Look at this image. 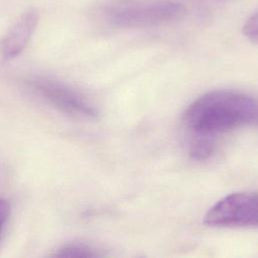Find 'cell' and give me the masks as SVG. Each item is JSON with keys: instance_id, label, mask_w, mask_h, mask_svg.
<instances>
[{"instance_id": "obj_1", "label": "cell", "mask_w": 258, "mask_h": 258, "mask_svg": "<svg viewBox=\"0 0 258 258\" xmlns=\"http://www.w3.org/2000/svg\"><path fill=\"white\" fill-rule=\"evenodd\" d=\"M183 123L192 138L214 141L238 128L258 124V98L234 90H215L197 98Z\"/></svg>"}, {"instance_id": "obj_2", "label": "cell", "mask_w": 258, "mask_h": 258, "mask_svg": "<svg viewBox=\"0 0 258 258\" xmlns=\"http://www.w3.org/2000/svg\"><path fill=\"white\" fill-rule=\"evenodd\" d=\"M98 13L114 27L145 28L180 18L184 7L174 0H105Z\"/></svg>"}, {"instance_id": "obj_3", "label": "cell", "mask_w": 258, "mask_h": 258, "mask_svg": "<svg viewBox=\"0 0 258 258\" xmlns=\"http://www.w3.org/2000/svg\"><path fill=\"white\" fill-rule=\"evenodd\" d=\"M204 223L214 228H258V194L225 196L209 209Z\"/></svg>"}, {"instance_id": "obj_4", "label": "cell", "mask_w": 258, "mask_h": 258, "mask_svg": "<svg viewBox=\"0 0 258 258\" xmlns=\"http://www.w3.org/2000/svg\"><path fill=\"white\" fill-rule=\"evenodd\" d=\"M28 84L37 95L66 114L87 119L95 118L98 114L96 108L85 97L61 82L36 77Z\"/></svg>"}, {"instance_id": "obj_5", "label": "cell", "mask_w": 258, "mask_h": 258, "mask_svg": "<svg viewBox=\"0 0 258 258\" xmlns=\"http://www.w3.org/2000/svg\"><path fill=\"white\" fill-rule=\"evenodd\" d=\"M38 20V11L30 8L13 22L0 40V54L3 59H12L25 49L36 29Z\"/></svg>"}, {"instance_id": "obj_6", "label": "cell", "mask_w": 258, "mask_h": 258, "mask_svg": "<svg viewBox=\"0 0 258 258\" xmlns=\"http://www.w3.org/2000/svg\"><path fill=\"white\" fill-rule=\"evenodd\" d=\"M101 255L97 249L82 242L66 243L53 254L55 257H98Z\"/></svg>"}, {"instance_id": "obj_7", "label": "cell", "mask_w": 258, "mask_h": 258, "mask_svg": "<svg viewBox=\"0 0 258 258\" xmlns=\"http://www.w3.org/2000/svg\"><path fill=\"white\" fill-rule=\"evenodd\" d=\"M243 33L249 40L258 44V11L246 20L243 26Z\"/></svg>"}, {"instance_id": "obj_8", "label": "cell", "mask_w": 258, "mask_h": 258, "mask_svg": "<svg viewBox=\"0 0 258 258\" xmlns=\"http://www.w3.org/2000/svg\"><path fill=\"white\" fill-rule=\"evenodd\" d=\"M9 213H10L9 203L6 200L0 199V239H1L2 233L4 231L5 225L8 221Z\"/></svg>"}, {"instance_id": "obj_9", "label": "cell", "mask_w": 258, "mask_h": 258, "mask_svg": "<svg viewBox=\"0 0 258 258\" xmlns=\"http://www.w3.org/2000/svg\"><path fill=\"white\" fill-rule=\"evenodd\" d=\"M205 1H210V2H217V3H222V2H231L234 0H205Z\"/></svg>"}]
</instances>
